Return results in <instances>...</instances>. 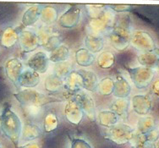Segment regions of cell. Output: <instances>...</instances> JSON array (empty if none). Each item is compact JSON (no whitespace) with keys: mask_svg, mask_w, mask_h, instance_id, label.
Instances as JSON below:
<instances>
[{"mask_svg":"<svg viewBox=\"0 0 159 148\" xmlns=\"http://www.w3.org/2000/svg\"><path fill=\"white\" fill-rule=\"evenodd\" d=\"M0 125L4 136H6L15 145H17L22 131L21 121L18 115L10 108H5L1 115Z\"/></svg>","mask_w":159,"mask_h":148,"instance_id":"6da1fadb","label":"cell"},{"mask_svg":"<svg viewBox=\"0 0 159 148\" xmlns=\"http://www.w3.org/2000/svg\"><path fill=\"white\" fill-rule=\"evenodd\" d=\"M130 37L131 33L128 26V22L115 19L113 27L108 31V39L112 46L118 51H123L130 43Z\"/></svg>","mask_w":159,"mask_h":148,"instance_id":"7a4b0ae2","label":"cell"},{"mask_svg":"<svg viewBox=\"0 0 159 148\" xmlns=\"http://www.w3.org/2000/svg\"><path fill=\"white\" fill-rule=\"evenodd\" d=\"M14 96L23 106L44 107L51 102H58V99L46 95L34 89H23L14 94Z\"/></svg>","mask_w":159,"mask_h":148,"instance_id":"3957f363","label":"cell"},{"mask_svg":"<svg viewBox=\"0 0 159 148\" xmlns=\"http://www.w3.org/2000/svg\"><path fill=\"white\" fill-rule=\"evenodd\" d=\"M115 20V16L113 12L106 7L103 11L89 20L87 24V30L90 32L89 34L100 36L101 33L109 31L113 27Z\"/></svg>","mask_w":159,"mask_h":148,"instance_id":"277c9868","label":"cell"},{"mask_svg":"<svg viewBox=\"0 0 159 148\" xmlns=\"http://www.w3.org/2000/svg\"><path fill=\"white\" fill-rule=\"evenodd\" d=\"M105 137L118 145H124L134 138V130L125 123H118L107 128Z\"/></svg>","mask_w":159,"mask_h":148,"instance_id":"5b68a950","label":"cell"},{"mask_svg":"<svg viewBox=\"0 0 159 148\" xmlns=\"http://www.w3.org/2000/svg\"><path fill=\"white\" fill-rule=\"evenodd\" d=\"M131 78L132 82L138 89L147 88L154 77V71L152 69L146 67L137 68H126Z\"/></svg>","mask_w":159,"mask_h":148,"instance_id":"8992f818","label":"cell"},{"mask_svg":"<svg viewBox=\"0 0 159 148\" xmlns=\"http://www.w3.org/2000/svg\"><path fill=\"white\" fill-rule=\"evenodd\" d=\"M81 18V9L78 5L71 6L58 20L59 26L64 29H73L79 25Z\"/></svg>","mask_w":159,"mask_h":148,"instance_id":"52a82bcc","label":"cell"},{"mask_svg":"<svg viewBox=\"0 0 159 148\" xmlns=\"http://www.w3.org/2000/svg\"><path fill=\"white\" fill-rule=\"evenodd\" d=\"M74 100L78 103L84 114H86L90 120H95V102L92 96L85 92L80 91L74 96Z\"/></svg>","mask_w":159,"mask_h":148,"instance_id":"ba28073f","label":"cell"},{"mask_svg":"<svg viewBox=\"0 0 159 148\" xmlns=\"http://www.w3.org/2000/svg\"><path fill=\"white\" fill-rule=\"evenodd\" d=\"M19 45L24 52L36 51L40 47L38 34L31 31H23L19 35Z\"/></svg>","mask_w":159,"mask_h":148,"instance_id":"9c48e42d","label":"cell"},{"mask_svg":"<svg viewBox=\"0 0 159 148\" xmlns=\"http://www.w3.org/2000/svg\"><path fill=\"white\" fill-rule=\"evenodd\" d=\"M40 39V46H42L45 50L52 52L61 45V37L59 35L52 32L50 29H42L38 32Z\"/></svg>","mask_w":159,"mask_h":148,"instance_id":"30bf717a","label":"cell"},{"mask_svg":"<svg viewBox=\"0 0 159 148\" xmlns=\"http://www.w3.org/2000/svg\"><path fill=\"white\" fill-rule=\"evenodd\" d=\"M49 58L46 52L39 51L28 59L27 66L30 70L38 74H44L48 70Z\"/></svg>","mask_w":159,"mask_h":148,"instance_id":"8fae6325","label":"cell"},{"mask_svg":"<svg viewBox=\"0 0 159 148\" xmlns=\"http://www.w3.org/2000/svg\"><path fill=\"white\" fill-rule=\"evenodd\" d=\"M130 43L135 48L140 50L150 51L155 48L154 41L147 32L136 31L133 32L130 37Z\"/></svg>","mask_w":159,"mask_h":148,"instance_id":"7c38bea8","label":"cell"},{"mask_svg":"<svg viewBox=\"0 0 159 148\" xmlns=\"http://www.w3.org/2000/svg\"><path fill=\"white\" fill-rule=\"evenodd\" d=\"M84 113L75 100H70L64 107V116L69 122L75 125L81 123Z\"/></svg>","mask_w":159,"mask_h":148,"instance_id":"4fadbf2b","label":"cell"},{"mask_svg":"<svg viewBox=\"0 0 159 148\" xmlns=\"http://www.w3.org/2000/svg\"><path fill=\"white\" fill-rule=\"evenodd\" d=\"M4 70L7 77L9 78L11 82L17 85L19 78L24 70L21 61L16 58L8 59L4 65Z\"/></svg>","mask_w":159,"mask_h":148,"instance_id":"5bb4252c","label":"cell"},{"mask_svg":"<svg viewBox=\"0 0 159 148\" xmlns=\"http://www.w3.org/2000/svg\"><path fill=\"white\" fill-rule=\"evenodd\" d=\"M40 81H41V77L39 74L30 69H27L23 70L19 78L17 85L25 89H32L33 87H37L40 83Z\"/></svg>","mask_w":159,"mask_h":148,"instance_id":"9a60e30c","label":"cell"},{"mask_svg":"<svg viewBox=\"0 0 159 148\" xmlns=\"http://www.w3.org/2000/svg\"><path fill=\"white\" fill-rule=\"evenodd\" d=\"M78 73L82 78V88L91 92H95L98 89V85L99 80L95 74V72L92 70H87L84 69H80Z\"/></svg>","mask_w":159,"mask_h":148,"instance_id":"2e32d148","label":"cell"},{"mask_svg":"<svg viewBox=\"0 0 159 148\" xmlns=\"http://www.w3.org/2000/svg\"><path fill=\"white\" fill-rule=\"evenodd\" d=\"M132 108L139 115H147L152 108V101L147 96L137 95L132 98Z\"/></svg>","mask_w":159,"mask_h":148,"instance_id":"e0dca14e","label":"cell"},{"mask_svg":"<svg viewBox=\"0 0 159 148\" xmlns=\"http://www.w3.org/2000/svg\"><path fill=\"white\" fill-rule=\"evenodd\" d=\"M131 87L125 78L122 75H118L114 80V89L113 95L117 98L126 99L129 96Z\"/></svg>","mask_w":159,"mask_h":148,"instance_id":"ac0fdd59","label":"cell"},{"mask_svg":"<svg viewBox=\"0 0 159 148\" xmlns=\"http://www.w3.org/2000/svg\"><path fill=\"white\" fill-rule=\"evenodd\" d=\"M85 47L92 53H98L102 51L105 45L103 37L102 36L88 34L84 41Z\"/></svg>","mask_w":159,"mask_h":148,"instance_id":"d6986e66","label":"cell"},{"mask_svg":"<svg viewBox=\"0 0 159 148\" xmlns=\"http://www.w3.org/2000/svg\"><path fill=\"white\" fill-rule=\"evenodd\" d=\"M42 7L39 5H33L28 8L22 16L21 22L24 26L30 27L35 25L40 19V13H41Z\"/></svg>","mask_w":159,"mask_h":148,"instance_id":"ffe728a7","label":"cell"},{"mask_svg":"<svg viewBox=\"0 0 159 148\" xmlns=\"http://www.w3.org/2000/svg\"><path fill=\"white\" fill-rule=\"evenodd\" d=\"M98 121L101 126L111 128L119 123V117L110 110H103L98 113Z\"/></svg>","mask_w":159,"mask_h":148,"instance_id":"44dd1931","label":"cell"},{"mask_svg":"<svg viewBox=\"0 0 159 148\" xmlns=\"http://www.w3.org/2000/svg\"><path fill=\"white\" fill-rule=\"evenodd\" d=\"M75 59L77 65L81 67H88L93 65L95 62V56L93 53L89 52L86 47L79 48L75 52Z\"/></svg>","mask_w":159,"mask_h":148,"instance_id":"7402d4cb","label":"cell"},{"mask_svg":"<svg viewBox=\"0 0 159 148\" xmlns=\"http://www.w3.org/2000/svg\"><path fill=\"white\" fill-rule=\"evenodd\" d=\"M40 20L46 25H52L58 20V9L55 7L47 5L42 7L40 13Z\"/></svg>","mask_w":159,"mask_h":148,"instance_id":"603a6c76","label":"cell"},{"mask_svg":"<svg viewBox=\"0 0 159 148\" xmlns=\"http://www.w3.org/2000/svg\"><path fill=\"white\" fill-rule=\"evenodd\" d=\"M64 87V80L58 77L54 74H51L47 76L44 81L45 90L49 93L58 92Z\"/></svg>","mask_w":159,"mask_h":148,"instance_id":"cb8c5ba5","label":"cell"},{"mask_svg":"<svg viewBox=\"0 0 159 148\" xmlns=\"http://www.w3.org/2000/svg\"><path fill=\"white\" fill-rule=\"evenodd\" d=\"M64 87L71 92H80L82 88V78L77 70H72L65 78Z\"/></svg>","mask_w":159,"mask_h":148,"instance_id":"d4e9b609","label":"cell"},{"mask_svg":"<svg viewBox=\"0 0 159 148\" xmlns=\"http://www.w3.org/2000/svg\"><path fill=\"white\" fill-rule=\"evenodd\" d=\"M69 57H70V48L69 47L64 44H61L58 47H56L55 49L50 52L48 56L49 61L54 64L67 61Z\"/></svg>","mask_w":159,"mask_h":148,"instance_id":"484cf974","label":"cell"},{"mask_svg":"<svg viewBox=\"0 0 159 148\" xmlns=\"http://www.w3.org/2000/svg\"><path fill=\"white\" fill-rule=\"evenodd\" d=\"M18 32L12 27H8L3 31V35L1 37L0 43L3 47L11 48L19 42Z\"/></svg>","mask_w":159,"mask_h":148,"instance_id":"4316f807","label":"cell"},{"mask_svg":"<svg viewBox=\"0 0 159 148\" xmlns=\"http://www.w3.org/2000/svg\"><path fill=\"white\" fill-rule=\"evenodd\" d=\"M129 106V102L127 99L118 98L111 103L109 108H110V111L113 112L119 116V119L120 118L125 119L128 116Z\"/></svg>","mask_w":159,"mask_h":148,"instance_id":"83f0119b","label":"cell"},{"mask_svg":"<svg viewBox=\"0 0 159 148\" xmlns=\"http://www.w3.org/2000/svg\"><path fill=\"white\" fill-rule=\"evenodd\" d=\"M116 58L115 55L110 51L102 52L97 59V63L99 68L102 70H109L115 65Z\"/></svg>","mask_w":159,"mask_h":148,"instance_id":"f1b7e54d","label":"cell"},{"mask_svg":"<svg viewBox=\"0 0 159 148\" xmlns=\"http://www.w3.org/2000/svg\"><path fill=\"white\" fill-rule=\"evenodd\" d=\"M42 135L40 127L34 123H25L22 127L21 136L25 141H33L39 138Z\"/></svg>","mask_w":159,"mask_h":148,"instance_id":"f546056e","label":"cell"},{"mask_svg":"<svg viewBox=\"0 0 159 148\" xmlns=\"http://www.w3.org/2000/svg\"><path fill=\"white\" fill-rule=\"evenodd\" d=\"M113 89H114V80L112 78L105 77L98 82L97 92L101 96H108L113 94Z\"/></svg>","mask_w":159,"mask_h":148,"instance_id":"4dcf8cb0","label":"cell"},{"mask_svg":"<svg viewBox=\"0 0 159 148\" xmlns=\"http://www.w3.org/2000/svg\"><path fill=\"white\" fill-rule=\"evenodd\" d=\"M58 116L54 113H48L43 119V130L46 133H51L58 129Z\"/></svg>","mask_w":159,"mask_h":148,"instance_id":"1f68e13d","label":"cell"},{"mask_svg":"<svg viewBox=\"0 0 159 148\" xmlns=\"http://www.w3.org/2000/svg\"><path fill=\"white\" fill-rule=\"evenodd\" d=\"M138 61L141 65H143L146 68L152 69L157 65L158 58L156 54L152 52H144L138 56Z\"/></svg>","mask_w":159,"mask_h":148,"instance_id":"d6a6232c","label":"cell"},{"mask_svg":"<svg viewBox=\"0 0 159 148\" xmlns=\"http://www.w3.org/2000/svg\"><path fill=\"white\" fill-rule=\"evenodd\" d=\"M71 71H72L71 64L68 61L55 64L53 67V74L63 80L67 77Z\"/></svg>","mask_w":159,"mask_h":148,"instance_id":"836d02e7","label":"cell"},{"mask_svg":"<svg viewBox=\"0 0 159 148\" xmlns=\"http://www.w3.org/2000/svg\"><path fill=\"white\" fill-rule=\"evenodd\" d=\"M25 114L31 119H37L43 114V107L37 106H23Z\"/></svg>","mask_w":159,"mask_h":148,"instance_id":"e575fe53","label":"cell"},{"mask_svg":"<svg viewBox=\"0 0 159 148\" xmlns=\"http://www.w3.org/2000/svg\"><path fill=\"white\" fill-rule=\"evenodd\" d=\"M154 126V120L150 117H146L139 120L138 130L141 134H147L152 131Z\"/></svg>","mask_w":159,"mask_h":148,"instance_id":"d590c367","label":"cell"},{"mask_svg":"<svg viewBox=\"0 0 159 148\" xmlns=\"http://www.w3.org/2000/svg\"><path fill=\"white\" fill-rule=\"evenodd\" d=\"M71 148H92L88 142L85 140L75 139L72 141Z\"/></svg>","mask_w":159,"mask_h":148,"instance_id":"8d00e7d4","label":"cell"},{"mask_svg":"<svg viewBox=\"0 0 159 148\" xmlns=\"http://www.w3.org/2000/svg\"><path fill=\"white\" fill-rule=\"evenodd\" d=\"M113 12L117 13H125L128 12L131 9V6L129 5H108L107 6Z\"/></svg>","mask_w":159,"mask_h":148,"instance_id":"74e56055","label":"cell"},{"mask_svg":"<svg viewBox=\"0 0 159 148\" xmlns=\"http://www.w3.org/2000/svg\"><path fill=\"white\" fill-rule=\"evenodd\" d=\"M20 148H40V146L37 143H28Z\"/></svg>","mask_w":159,"mask_h":148,"instance_id":"f35d334b","label":"cell"},{"mask_svg":"<svg viewBox=\"0 0 159 148\" xmlns=\"http://www.w3.org/2000/svg\"><path fill=\"white\" fill-rule=\"evenodd\" d=\"M153 91L156 93L157 96H159V80L156 81L153 85Z\"/></svg>","mask_w":159,"mask_h":148,"instance_id":"ab89813d","label":"cell"},{"mask_svg":"<svg viewBox=\"0 0 159 148\" xmlns=\"http://www.w3.org/2000/svg\"><path fill=\"white\" fill-rule=\"evenodd\" d=\"M134 148H148V147H147V146L146 145H138Z\"/></svg>","mask_w":159,"mask_h":148,"instance_id":"60d3db41","label":"cell"},{"mask_svg":"<svg viewBox=\"0 0 159 148\" xmlns=\"http://www.w3.org/2000/svg\"><path fill=\"white\" fill-rule=\"evenodd\" d=\"M157 69H158V70H159V60H158V63H157Z\"/></svg>","mask_w":159,"mask_h":148,"instance_id":"b9f144b4","label":"cell"},{"mask_svg":"<svg viewBox=\"0 0 159 148\" xmlns=\"http://www.w3.org/2000/svg\"><path fill=\"white\" fill-rule=\"evenodd\" d=\"M0 148H1V146H0Z\"/></svg>","mask_w":159,"mask_h":148,"instance_id":"7bdbcfd3","label":"cell"}]
</instances>
